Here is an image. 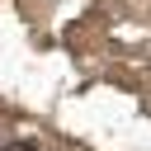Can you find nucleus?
<instances>
[{
  "mask_svg": "<svg viewBox=\"0 0 151 151\" xmlns=\"http://www.w3.org/2000/svg\"><path fill=\"white\" fill-rule=\"evenodd\" d=\"M0 151H38V146H28V142H9V146H0Z\"/></svg>",
  "mask_w": 151,
  "mask_h": 151,
  "instance_id": "f257e3e1",
  "label": "nucleus"
}]
</instances>
